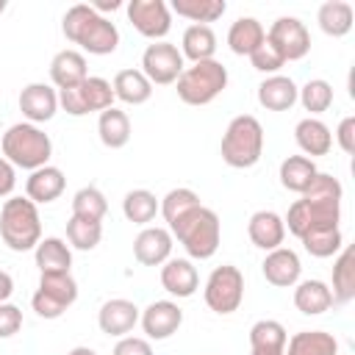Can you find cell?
<instances>
[{
    "instance_id": "obj_1",
    "label": "cell",
    "mask_w": 355,
    "mask_h": 355,
    "mask_svg": "<svg viewBox=\"0 0 355 355\" xmlns=\"http://www.w3.org/2000/svg\"><path fill=\"white\" fill-rule=\"evenodd\" d=\"M61 31H64V36H67L69 42L80 44V47H83L86 53H92V55H108V53H114L116 44H119V31H116V25H114L108 17L97 14V11H94L92 6H86V3H78V6H72V8L64 14Z\"/></svg>"
},
{
    "instance_id": "obj_2",
    "label": "cell",
    "mask_w": 355,
    "mask_h": 355,
    "mask_svg": "<svg viewBox=\"0 0 355 355\" xmlns=\"http://www.w3.org/2000/svg\"><path fill=\"white\" fill-rule=\"evenodd\" d=\"M169 233H172V239H178L183 244V250L191 258L205 261L219 250L222 225H219L216 211H211L205 205H197L186 216H180L175 225H169Z\"/></svg>"
},
{
    "instance_id": "obj_3",
    "label": "cell",
    "mask_w": 355,
    "mask_h": 355,
    "mask_svg": "<svg viewBox=\"0 0 355 355\" xmlns=\"http://www.w3.org/2000/svg\"><path fill=\"white\" fill-rule=\"evenodd\" d=\"M0 239L14 252L36 250L42 241L39 208L28 197H8L0 208Z\"/></svg>"
},
{
    "instance_id": "obj_4",
    "label": "cell",
    "mask_w": 355,
    "mask_h": 355,
    "mask_svg": "<svg viewBox=\"0 0 355 355\" xmlns=\"http://www.w3.org/2000/svg\"><path fill=\"white\" fill-rule=\"evenodd\" d=\"M50 155H53V141L39 125L17 122L3 133V158L11 166L33 172L39 166H47Z\"/></svg>"
},
{
    "instance_id": "obj_5",
    "label": "cell",
    "mask_w": 355,
    "mask_h": 355,
    "mask_svg": "<svg viewBox=\"0 0 355 355\" xmlns=\"http://www.w3.org/2000/svg\"><path fill=\"white\" fill-rule=\"evenodd\" d=\"M222 161L233 169H250L263 153V128L252 114H239L230 119L222 136Z\"/></svg>"
},
{
    "instance_id": "obj_6",
    "label": "cell",
    "mask_w": 355,
    "mask_h": 355,
    "mask_svg": "<svg viewBox=\"0 0 355 355\" xmlns=\"http://www.w3.org/2000/svg\"><path fill=\"white\" fill-rule=\"evenodd\" d=\"M175 86H178V97L186 105H208L211 100H216L225 92V86H227V69L216 58L200 61V64L186 67L180 72V78L175 80Z\"/></svg>"
},
{
    "instance_id": "obj_7",
    "label": "cell",
    "mask_w": 355,
    "mask_h": 355,
    "mask_svg": "<svg viewBox=\"0 0 355 355\" xmlns=\"http://www.w3.org/2000/svg\"><path fill=\"white\" fill-rule=\"evenodd\" d=\"M341 219V200H316V197H300L283 225L288 227V233H294L297 239H302L305 233L316 230V227H338Z\"/></svg>"
},
{
    "instance_id": "obj_8",
    "label": "cell",
    "mask_w": 355,
    "mask_h": 355,
    "mask_svg": "<svg viewBox=\"0 0 355 355\" xmlns=\"http://www.w3.org/2000/svg\"><path fill=\"white\" fill-rule=\"evenodd\" d=\"M78 300V283L69 272H47L39 277V288L31 300L42 319H58Z\"/></svg>"
},
{
    "instance_id": "obj_9",
    "label": "cell",
    "mask_w": 355,
    "mask_h": 355,
    "mask_svg": "<svg viewBox=\"0 0 355 355\" xmlns=\"http://www.w3.org/2000/svg\"><path fill=\"white\" fill-rule=\"evenodd\" d=\"M114 89L105 78H97V75H89L80 86H72V89H61L58 92V105L69 114V116H86L92 111H105V108H114Z\"/></svg>"
},
{
    "instance_id": "obj_10",
    "label": "cell",
    "mask_w": 355,
    "mask_h": 355,
    "mask_svg": "<svg viewBox=\"0 0 355 355\" xmlns=\"http://www.w3.org/2000/svg\"><path fill=\"white\" fill-rule=\"evenodd\" d=\"M241 300H244V275L239 272V266H233V263L216 266L205 283V305L214 313L227 316V313L239 311Z\"/></svg>"
},
{
    "instance_id": "obj_11",
    "label": "cell",
    "mask_w": 355,
    "mask_h": 355,
    "mask_svg": "<svg viewBox=\"0 0 355 355\" xmlns=\"http://www.w3.org/2000/svg\"><path fill=\"white\" fill-rule=\"evenodd\" d=\"M266 42L277 50V55L283 61H300L311 50V33H308L305 22H300L297 17L275 19L272 28L266 31Z\"/></svg>"
},
{
    "instance_id": "obj_12",
    "label": "cell",
    "mask_w": 355,
    "mask_h": 355,
    "mask_svg": "<svg viewBox=\"0 0 355 355\" xmlns=\"http://www.w3.org/2000/svg\"><path fill=\"white\" fill-rule=\"evenodd\" d=\"M183 55L175 44L169 42H153L147 44L144 55H141V72L150 83H158V86H169L180 78L183 72Z\"/></svg>"
},
{
    "instance_id": "obj_13",
    "label": "cell",
    "mask_w": 355,
    "mask_h": 355,
    "mask_svg": "<svg viewBox=\"0 0 355 355\" xmlns=\"http://www.w3.org/2000/svg\"><path fill=\"white\" fill-rule=\"evenodd\" d=\"M128 19L141 36L153 42H164V36L172 28V11L164 0H130Z\"/></svg>"
},
{
    "instance_id": "obj_14",
    "label": "cell",
    "mask_w": 355,
    "mask_h": 355,
    "mask_svg": "<svg viewBox=\"0 0 355 355\" xmlns=\"http://www.w3.org/2000/svg\"><path fill=\"white\" fill-rule=\"evenodd\" d=\"M139 322H141L147 338L164 341V338L175 336L178 327L183 324V311H180L178 302H172V300H155V302H150V305L141 311Z\"/></svg>"
},
{
    "instance_id": "obj_15",
    "label": "cell",
    "mask_w": 355,
    "mask_h": 355,
    "mask_svg": "<svg viewBox=\"0 0 355 355\" xmlns=\"http://www.w3.org/2000/svg\"><path fill=\"white\" fill-rule=\"evenodd\" d=\"M19 111L31 125L47 122L58 111V94L47 83H28L19 92Z\"/></svg>"
},
{
    "instance_id": "obj_16",
    "label": "cell",
    "mask_w": 355,
    "mask_h": 355,
    "mask_svg": "<svg viewBox=\"0 0 355 355\" xmlns=\"http://www.w3.org/2000/svg\"><path fill=\"white\" fill-rule=\"evenodd\" d=\"M172 252V233L166 227H144L133 239V255L141 266H161L169 261Z\"/></svg>"
},
{
    "instance_id": "obj_17",
    "label": "cell",
    "mask_w": 355,
    "mask_h": 355,
    "mask_svg": "<svg viewBox=\"0 0 355 355\" xmlns=\"http://www.w3.org/2000/svg\"><path fill=\"white\" fill-rule=\"evenodd\" d=\"M300 272H302V263H300V255L288 247H277L272 250L266 258H263V277L266 283L277 286V288H291L297 286L300 280Z\"/></svg>"
},
{
    "instance_id": "obj_18",
    "label": "cell",
    "mask_w": 355,
    "mask_h": 355,
    "mask_svg": "<svg viewBox=\"0 0 355 355\" xmlns=\"http://www.w3.org/2000/svg\"><path fill=\"white\" fill-rule=\"evenodd\" d=\"M139 308L130 302V300H108V302H103V308H100V313H97V324H100V330L105 333V336H119V338H125L133 327H136V322H139Z\"/></svg>"
},
{
    "instance_id": "obj_19",
    "label": "cell",
    "mask_w": 355,
    "mask_h": 355,
    "mask_svg": "<svg viewBox=\"0 0 355 355\" xmlns=\"http://www.w3.org/2000/svg\"><path fill=\"white\" fill-rule=\"evenodd\" d=\"M67 186V178L58 166H39L31 172V178L25 180V197L33 202V205H44V202H53L61 197Z\"/></svg>"
},
{
    "instance_id": "obj_20",
    "label": "cell",
    "mask_w": 355,
    "mask_h": 355,
    "mask_svg": "<svg viewBox=\"0 0 355 355\" xmlns=\"http://www.w3.org/2000/svg\"><path fill=\"white\" fill-rule=\"evenodd\" d=\"M294 141H297V147L305 153V158L313 161L316 155H327V153H330V147H333V133H330V128H327L322 119L305 116V119H300L297 128H294Z\"/></svg>"
},
{
    "instance_id": "obj_21",
    "label": "cell",
    "mask_w": 355,
    "mask_h": 355,
    "mask_svg": "<svg viewBox=\"0 0 355 355\" xmlns=\"http://www.w3.org/2000/svg\"><path fill=\"white\" fill-rule=\"evenodd\" d=\"M247 233H250V241L266 252L283 247V239H286V225H283V216H277L275 211H255L250 216V225H247Z\"/></svg>"
},
{
    "instance_id": "obj_22",
    "label": "cell",
    "mask_w": 355,
    "mask_h": 355,
    "mask_svg": "<svg viewBox=\"0 0 355 355\" xmlns=\"http://www.w3.org/2000/svg\"><path fill=\"white\" fill-rule=\"evenodd\" d=\"M89 78V69H86V58L83 53L78 50H61L53 55L50 61V80L61 89H72V86H80L83 80Z\"/></svg>"
},
{
    "instance_id": "obj_23",
    "label": "cell",
    "mask_w": 355,
    "mask_h": 355,
    "mask_svg": "<svg viewBox=\"0 0 355 355\" xmlns=\"http://www.w3.org/2000/svg\"><path fill=\"white\" fill-rule=\"evenodd\" d=\"M161 286L172 294V297H191L200 286V275L194 269L191 261L186 258H169L161 266Z\"/></svg>"
},
{
    "instance_id": "obj_24",
    "label": "cell",
    "mask_w": 355,
    "mask_h": 355,
    "mask_svg": "<svg viewBox=\"0 0 355 355\" xmlns=\"http://www.w3.org/2000/svg\"><path fill=\"white\" fill-rule=\"evenodd\" d=\"M266 42V31L255 17H239L227 31V44L236 55H252Z\"/></svg>"
},
{
    "instance_id": "obj_25",
    "label": "cell",
    "mask_w": 355,
    "mask_h": 355,
    "mask_svg": "<svg viewBox=\"0 0 355 355\" xmlns=\"http://www.w3.org/2000/svg\"><path fill=\"white\" fill-rule=\"evenodd\" d=\"M258 103L266 111H288L297 103V86L286 75H269L258 86Z\"/></svg>"
},
{
    "instance_id": "obj_26",
    "label": "cell",
    "mask_w": 355,
    "mask_h": 355,
    "mask_svg": "<svg viewBox=\"0 0 355 355\" xmlns=\"http://www.w3.org/2000/svg\"><path fill=\"white\" fill-rule=\"evenodd\" d=\"M283 355H338V341L324 330H302L286 341Z\"/></svg>"
},
{
    "instance_id": "obj_27",
    "label": "cell",
    "mask_w": 355,
    "mask_h": 355,
    "mask_svg": "<svg viewBox=\"0 0 355 355\" xmlns=\"http://www.w3.org/2000/svg\"><path fill=\"white\" fill-rule=\"evenodd\" d=\"M111 89H114V97L128 103V105H141L153 94V83L144 78L141 69H119L114 75Z\"/></svg>"
},
{
    "instance_id": "obj_28",
    "label": "cell",
    "mask_w": 355,
    "mask_h": 355,
    "mask_svg": "<svg viewBox=\"0 0 355 355\" xmlns=\"http://www.w3.org/2000/svg\"><path fill=\"white\" fill-rule=\"evenodd\" d=\"M316 22H319V28H322L327 36L338 39V36H347V33L352 31L355 11H352V6L344 3V0H327V3L319 6Z\"/></svg>"
},
{
    "instance_id": "obj_29",
    "label": "cell",
    "mask_w": 355,
    "mask_h": 355,
    "mask_svg": "<svg viewBox=\"0 0 355 355\" xmlns=\"http://www.w3.org/2000/svg\"><path fill=\"white\" fill-rule=\"evenodd\" d=\"M294 305L305 316H319V313L330 311V305H333L330 286L322 283V280H302L294 288Z\"/></svg>"
},
{
    "instance_id": "obj_30",
    "label": "cell",
    "mask_w": 355,
    "mask_h": 355,
    "mask_svg": "<svg viewBox=\"0 0 355 355\" xmlns=\"http://www.w3.org/2000/svg\"><path fill=\"white\" fill-rule=\"evenodd\" d=\"M180 44H183V50H180L183 58H191L194 64L211 61L216 53V33L211 31V25H189L183 31Z\"/></svg>"
},
{
    "instance_id": "obj_31",
    "label": "cell",
    "mask_w": 355,
    "mask_h": 355,
    "mask_svg": "<svg viewBox=\"0 0 355 355\" xmlns=\"http://www.w3.org/2000/svg\"><path fill=\"white\" fill-rule=\"evenodd\" d=\"M36 266L42 275L47 272H69L72 266V252L69 244L58 236H47L36 244Z\"/></svg>"
},
{
    "instance_id": "obj_32",
    "label": "cell",
    "mask_w": 355,
    "mask_h": 355,
    "mask_svg": "<svg viewBox=\"0 0 355 355\" xmlns=\"http://www.w3.org/2000/svg\"><path fill=\"white\" fill-rule=\"evenodd\" d=\"M97 133H100V141L111 150H119L130 141V119L125 111L119 108H105L97 119Z\"/></svg>"
},
{
    "instance_id": "obj_33",
    "label": "cell",
    "mask_w": 355,
    "mask_h": 355,
    "mask_svg": "<svg viewBox=\"0 0 355 355\" xmlns=\"http://www.w3.org/2000/svg\"><path fill=\"white\" fill-rule=\"evenodd\" d=\"M333 302H349L355 297V250L344 247L333 263Z\"/></svg>"
},
{
    "instance_id": "obj_34",
    "label": "cell",
    "mask_w": 355,
    "mask_h": 355,
    "mask_svg": "<svg viewBox=\"0 0 355 355\" xmlns=\"http://www.w3.org/2000/svg\"><path fill=\"white\" fill-rule=\"evenodd\" d=\"M316 172L319 169H316V164L311 158H305V155H288L280 164V183H283V189L302 194L311 186V180L316 178Z\"/></svg>"
},
{
    "instance_id": "obj_35",
    "label": "cell",
    "mask_w": 355,
    "mask_h": 355,
    "mask_svg": "<svg viewBox=\"0 0 355 355\" xmlns=\"http://www.w3.org/2000/svg\"><path fill=\"white\" fill-rule=\"evenodd\" d=\"M169 8L178 17L191 19L194 25H208V22H216L227 11V3L225 0H172Z\"/></svg>"
},
{
    "instance_id": "obj_36",
    "label": "cell",
    "mask_w": 355,
    "mask_h": 355,
    "mask_svg": "<svg viewBox=\"0 0 355 355\" xmlns=\"http://www.w3.org/2000/svg\"><path fill=\"white\" fill-rule=\"evenodd\" d=\"M158 208H161V202H158L155 194L147 191V189H133V191H128L125 200H122V214H125V219L133 222V225H150V222L155 219Z\"/></svg>"
},
{
    "instance_id": "obj_37",
    "label": "cell",
    "mask_w": 355,
    "mask_h": 355,
    "mask_svg": "<svg viewBox=\"0 0 355 355\" xmlns=\"http://www.w3.org/2000/svg\"><path fill=\"white\" fill-rule=\"evenodd\" d=\"M286 327L275 319H261L250 327V347L261 352H283L286 349Z\"/></svg>"
},
{
    "instance_id": "obj_38",
    "label": "cell",
    "mask_w": 355,
    "mask_h": 355,
    "mask_svg": "<svg viewBox=\"0 0 355 355\" xmlns=\"http://www.w3.org/2000/svg\"><path fill=\"white\" fill-rule=\"evenodd\" d=\"M105 211H108V200H105V194L100 189L83 186V189L75 191V197H72V216L89 219V222H103Z\"/></svg>"
},
{
    "instance_id": "obj_39",
    "label": "cell",
    "mask_w": 355,
    "mask_h": 355,
    "mask_svg": "<svg viewBox=\"0 0 355 355\" xmlns=\"http://www.w3.org/2000/svg\"><path fill=\"white\" fill-rule=\"evenodd\" d=\"M300 241H302L305 252L313 258H330L344 247V236L338 227H316V230L305 233Z\"/></svg>"
},
{
    "instance_id": "obj_40",
    "label": "cell",
    "mask_w": 355,
    "mask_h": 355,
    "mask_svg": "<svg viewBox=\"0 0 355 355\" xmlns=\"http://www.w3.org/2000/svg\"><path fill=\"white\" fill-rule=\"evenodd\" d=\"M297 100L302 103L305 111L311 114H324L330 105H333V86L322 78H313L308 80L302 89H297Z\"/></svg>"
},
{
    "instance_id": "obj_41",
    "label": "cell",
    "mask_w": 355,
    "mask_h": 355,
    "mask_svg": "<svg viewBox=\"0 0 355 355\" xmlns=\"http://www.w3.org/2000/svg\"><path fill=\"white\" fill-rule=\"evenodd\" d=\"M197 205H202L200 197H197V191H191V189H172V191L161 200L158 214H164L166 225H175L180 216H186V214H189L191 208H197Z\"/></svg>"
},
{
    "instance_id": "obj_42",
    "label": "cell",
    "mask_w": 355,
    "mask_h": 355,
    "mask_svg": "<svg viewBox=\"0 0 355 355\" xmlns=\"http://www.w3.org/2000/svg\"><path fill=\"white\" fill-rule=\"evenodd\" d=\"M100 239H103V225L100 222L69 216V222H67V241L75 250H94L100 244Z\"/></svg>"
},
{
    "instance_id": "obj_43",
    "label": "cell",
    "mask_w": 355,
    "mask_h": 355,
    "mask_svg": "<svg viewBox=\"0 0 355 355\" xmlns=\"http://www.w3.org/2000/svg\"><path fill=\"white\" fill-rule=\"evenodd\" d=\"M341 194H344V189H341L338 178H333L327 172H316L311 186L302 191V197H316V200H341Z\"/></svg>"
},
{
    "instance_id": "obj_44",
    "label": "cell",
    "mask_w": 355,
    "mask_h": 355,
    "mask_svg": "<svg viewBox=\"0 0 355 355\" xmlns=\"http://www.w3.org/2000/svg\"><path fill=\"white\" fill-rule=\"evenodd\" d=\"M250 64H252L258 72H277V69H280L286 61L277 55V50H275L269 42H263V44H261V47H258V50L250 55Z\"/></svg>"
},
{
    "instance_id": "obj_45",
    "label": "cell",
    "mask_w": 355,
    "mask_h": 355,
    "mask_svg": "<svg viewBox=\"0 0 355 355\" xmlns=\"http://www.w3.org/2000/svg\"><path fill=\"white\" fill-rule=\"evenodd\" d=\"M22 327V311L11 302H0V338L17 336Z\"/></svg>"
},
{
    "instance_id": "obj_46",
    "label": "cell",
    "mask_w": 355,
    "mask_h": 355,
    "mask_svg": "<svg viewBox=\"0 0 355 355\" xmlns=\"http://www.w3.org/2000/svg\"><path fill=\"white\" fill-rule=\"evenodd\" d=\"M114 355H153V347L147 338H136V336H125L116 341Z\"/></svg>"
},
{
    "instance_id": "obj_47",
    "label": "cell",
    "mask_w": 355,
    "mask_h": 355,
    "mask_svg": "<svg viewBox=\"0 0 355 355\" xmlns=\"http://www.w3.org/2000/svg\"><path fill=\"white\" fill-rule=\"evenodd\" d=\"M336 141H338V147H341L347 155L355 153V116H344V119L338 122Z\"/></svg>"
},
{
    "instance_id": "obj_48",
    "label": "cell",
    "mask_w": 355,
    "mask_h": 355,
    "mask_svg": "<svg viewBox=\"0 0 355 355\" xmlns=\"http://www.w3.org/2000/svg\"><path fill=\"white\" fill-rule=\"evenodd\" d=\"M14 186H17L14 166H11L6 158H0V197H8V194L14 191Z\"/></svg>"
},
{
    "instance_id": "obj_49",
    "label": "cell",
    "mask_w": 355,
    "mask_h": 355,
    "mask_svg": "<svg viewBox=\"0 0 355 355\" xmlns=\"http://www.w3.org/2000/svg\"><path fill=\"white\" fill-rule=\"evenodd\" d=\"M11 294H14V280L6 269H0V302H8Z\"/></svg>"
},
{
    "instance_id": "obj_50",
    "label": "cell",
    "mask_w": 355,
    "mask_h": 355,
    "mask_svg": "<svg viewBox=\"0 0 355 355\" xmlns=\"http://www.w3.org/2000/svg\"><path fill=\"white\" fill-rule=\"evenodd\" d=\"M122 6V0H97V3H92V8L97 11V14H103V11H116Z\"/></svg>"
},
{
    "instance_id": "obj_51",
    "label": "cell",
    "mask_w": 355,
    "mask_h": 355,
    "mask_svg": "<svg viewBox=\"0 0 355 355\" xmlns=\"http://www.w3.org/2000/svg\"><path fill=\"white\" fill-rule=\"evenodd\" d=\"M67 355H97L94 349H89V347H75V349H69Z\"/></svg>"
},
{
    "instance_id": "obj_52",
    "label": "cell",
    "mask_w": 355,
    "mask_h": 355,
    "mask_svg": "<svg viewBox=\"0 0 355 355\" xmlns=\"http://www.w3.org/2000/svg\"><path fill=\"white\" fill-rule=\"evenodd\" d=\"M250 355H283V352H261V349H252Z\"/></svg>"
},
{
    "instance_id": "obj_53",
    "label": "cell",
    "mask_w": 355,
    "mask_h": 355,
    "mask_svg": "<svg viewBox=\"0 0 355 355\" xmlns=\"http://www.w3.org/2000/svg\"><path fill=\"white\" fill-rule=\"evenodd\" d=\"M6 6H8V3H6V0H0V14L6 11Z\"/></svg>"
}]
</instances>
